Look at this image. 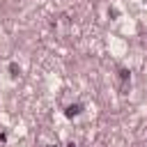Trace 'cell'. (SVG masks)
<instances>
[{
  "label": "cell",
  "instance_id": "obj_2",
  "mask_svg": "<svg viewBox=\"0 0 147 147\" xmlns=\"http://www.w3.org/2000/svg\"><path fill=\"white\" fill-rule=\"evenodd\" d=\"M9 71H11V76H16V74H18V67H16V64H9Z\"/></svg>",
  "mask_w": 147,
  "mask_h": 147
},
{
  "label": "cell",
  "instance_id": "obj_1",
  "mask_svg": "<svg viewBox=\"0 0 147 147\" xmlns=\"http://www.w3.org/2000/svg\"><path fill=\"white\" fill-rule=\"evenodd\" d=\"M80 110H83V106H80V103H74V106H67L64 115H67V117H76V115H78Z\"/></svg>",
  "mask_w": 147,
  "mask_h": 147
},
{
  "label": "cell",
  "instance_id": "obj_3",
  "mask_svg": "<svg viewBox=\"0 0 147 147\" xmlns=\"http://www.w3.org/2000/svg\"><path fill=\"white\" fill-rule=\"evenodd\" d=\"M48 147H57V145H48Z\"/></svg>",
  "mask_w": 147,
  "mask_h": 147
},
{
  "label": "cell",
  "instance_id": "obj_4",
  "mask_svg": "<svg viewBox=\"0 0 147 147\" xmlns=\"http://www.w3.org/2000/svg\"><path fill=\"white\" fill-rule=\"evenodd\" d=\"M69 147H76V145H74V142H71V145H69Z\"/></svg>",
  "mask_w": 147,
  "mask_h": 147
}]
</instances>
